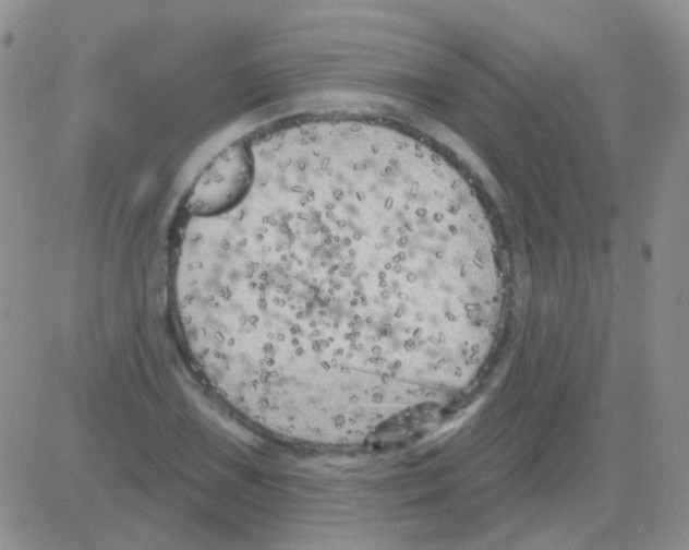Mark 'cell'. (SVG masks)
Instances as JSON below:
<instances>
[{
    "label": "cell",
    "instance_id": "obj_1",
    "mask_svg": "<svg viewBox=\"0 0 689 550\" xmlns=\"http://www.w3.org/2000/svg\"><path fill=\"white\" fill-rule=\"evenodd\" d=\"M242 194L188 223L173 273L211 386L281 437L358 443L467 374L503 275L482 211L399 131L311 122L253 147Z\"/></svg>",
    "mask_w": 689,
    "mask_h": 550
}]
</instances>
